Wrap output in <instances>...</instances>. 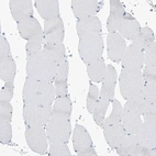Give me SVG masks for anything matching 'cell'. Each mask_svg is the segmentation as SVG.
<instances>
[{
	"mask_svg": "<svg viewBox=\"0 0 156 156\" xmlns=\"http://www.w3.org/2000/svg\"><path fill=\"white\" fill-rule=\"evenodd\" d=\"M22 98L24 103L43 107L52 106L56 99L55 88L52 83L27 77L22 89Z\"/></svg>",
	"mask_w": 156,
	"mask_h": 156,
	"instance_id": "obj_1",
	"label": "cell"
},
{
	"mask_svg": "<svg viewBox=\"0 0 156 156\" xmlns=\"http://www.w3.org/2000/svg\"><path fill=\"white\" fill-rule=\"evenodd\" d=\"M58 65L48 55L44 50L36 52L28 57L27 62V75L29 78L35 80L54 81Z\"/></svg>",
	"mask_w": 156,
	"mask_h": 156,
	"instance_id": "obj_2",
	"label": "cell"
},
{
	"mask_svg": "<svg viewBox=\"0 0 156 156\" xmlns=\"http://www.w3.org/2000/svg\"><path fill=\"white\" fill-rule=\"evenodd\" d=\"M78 53L81 61L88 65L102 57L103 37L101 33H91L79 37Z\"/></svg>",
	"mask_w": 156,
	"mask_h": 156,
	"instance_id": "obj_3",
	"label": "cell"
},
{
	"mask_svg": "<svg viewBox=\"0 0 156 156\" xmlns=\"http://www.w3.org/2000/svg\"><path fill=\"white\" fill-rule=\"evenodd\" d=\"M144 86L142 72L139 69L123 68L119 76V87L120 92L124 99L129 100L141 94Z\"/></svg>",
	"mask_w": 156,
	"mask_h": 156,
	"instance_id": "obj_4",
	"label": "cell"
},
{
	"mask_svg": "<svg viewBox=\"0 0 156 156\" xmlns=\"http://www.w3.org/2000/svg\"><path fill=\"white\" fill-rule=\"evenodd\" d=\"M46 134L51 144L67 143L72 135L70 119L52 115L46 124Z\"/></svg>",
	"mask_w": 156,
	"mask_h": 156,
	"instance_id": "obj_5",
	"label": "cell"
},
{
	"mask_svg": "<svg viewBox=\"0 0 156 156\" xmlns=\"http://www.w3.org/2000/svg\"><path fill=\"white\" fill-rule=\"evenodd\" d=\"M52 117V106H35L31 103L23 105V120L27 126L44 128Z\"/></svg>",
	"mask_w": 156,
	"mask_h": 156,
	"instance_id": "obj_6",
	"label": "cell"
},
{
	"mask_svg": "<svg viewBox=\"0 0 156 156\" xmlns=\"http://www.w3.org/2000/svg\"><path fill=\"white\" fill-rule=\"evenodd\" d=\"M25 140L28 143L29 147L40 154L44 155L48 151V134L44 128L39 126H27L25 129Z\"/></svg>",
	"mask_w": 156,
	"mask_h": 156,
	"instance_id": "obj_7",
	"label": "cell"
},
{
	"mask_svg": "<svg viewBox=\"0 0 156 156\" xmlns=\"http://www.w3.org/2000/svg\"><path fill=\"white\" fill-rule=\"evenodd\" d=\"M102 7V2L98 0H73L72 10L77 20L94 17Z\"/></svg>",
	"mask_w": 156,
	"mask_h": 156,
	"instance_id": "obj_8",
	"label": "cell"
},
{
	"mask_svg": "<svg viewBox=\"0 0 156 156\" xmlns=\"http://www.w3.org/2000/svg\"><path fill=\"white\" fill-rule=\"evenodd\" d=\"M120 62L122 68L141 70L144 65V51L137 45L131 43L129 46H126V50Z\"/></svg>",
	"mask_w": 156,
	"mask_h": 156,
	"instance_id": "obj_9",
	"label": "cell"
},
{
	"mask_svg": "<svg viewBox=\"0 0 156 156\" xmlns=\"http://www.w3.org/2000/svg\"><path fill=\"white\" fill-rule=\"evenodd\" d=\"M44 42L45 43H63L64 40V23L61 17L48 20L44 22Z\"/></svg>",
	"mask_w": 156,
	"mask_h": 156,
	"instance_id": "obj_10",
	"label": "cell"
},
{
	"mask_svg": "<svg viewBox=\"0 0 156 156\" xmlns=\"http://www.w3.org/2000/svg\"><path fill=\"white\" fill-rule=\"evenodd\" d=\"M126 50V42L118 32L109 33L107 36V51L108 57L114 63H120Z\"/></svg>",
	"mask_w": 156,
	"mask_h": 156,
	"instance_id": "obj_11",
	"label": "cell"
},
{
	"mask_svg": "<svg viewBox=\"0 0 156 156\" xmlns=\"http://www.w3.org/2000/svg\"><path fill=\"white\" fill-rule=\"evenodd\" d=\"M9 7L17 23L33 17V2L31 0H10Z\"/></svg>",
	"mask_w": 156,
	"mask_h": 156,
	"instance_id": "obj_12",
	"label": "cell"
},
{
	"mask_svg": "<svg viewBox=\"0 0 156 156\" xmlns=\"http://www.w3.org/2000/svg\"><path fill=\"white\" fill-rule=\"evenodd\" d=\"M121 124L124 128L126 134H135L142 126V119L135 110L124 106L121 114Z\"/></svg>",
	"mask_w": 156,
	"mask_h": 156,
	"instance_id": "obj_13",
	"label": "cell"
},
{
	"mask_svg": "<svg viewBox=\"0 0 156 156\" xmlns=\"http://www.w3.org/2000/svg\"><path fill=\"white\" fill-rule=\"evenodd\" d=\"M126 14L124 6L119 0H111L110 1V13H109L108 21H107V29L109 33L117 32L121 20Z\"/></svg>",
	"mask_w": 156,
	"mask_h": 156,
	"instance_id": "obj_14",
	"label": "cell"
},
{
	"mask_svg": "<svg viewBox=\"0 0 156 156\" xmlns=\"http://www.w3.org/2000/svg\"><path fill=\"white\" fill-rule=\"evenodd\" d=\"M135 135L140 145L148 148H156V124L142 122V126Z\"/></svg>",
	"mask_w": 156,
	"mask_h": 156,
	"instance_id": "obj_15",
	"label": "cell"
},
{
	"mask_svg": "<svg viewBox=\"0 0 156 156\" xmlns=\"http://www.w3.org/2000/svg\"><path fill=\"white\" fill-rule=\"evenodd\" d=\"M141 29L140 22L131 13L124 14L123 19L121 20L119 28H118V33L122 36L123 39L133 40V37L137 34V32Z\"/></svg>",
	"mask_w": 156,
	"mask_h": 156,
	"instance_id": "obj_16",
	"label": "cell"
},
{
	"mask_svg": "<svg viewBox=\"0 0 156 156\" xmlns=\"http://www.w3.org/2000/svg\"><path fill=\"white\" fill-rule=\"evenodd\" d=\"M73 145L76 153L84 152L92 146V140L89 133L83 126L76 124L73 131Z\"/></svg>",
	"mask_w": 156,
	"mask_h": 156,
	"instance_id": "obj_17",
	"label": "cell"
},
{
	"mask_svg": "<svg viewBox=\"0 0 156 156\" xmlns=\"http://www.w3.org/2000/svg\"><path fill=\"white\" fill-rule=\"evenodd\" d=\"M76 31H77V34L79 37L91 33H101V31H102L101 21L96 16L86 18V19L77 20Z\"/></svg>",
	"mask_w": 156,
	"mask_h": 156,
	"instance_id": "obj_18",
	"label": "cell"
},
{
	"mask_svg": "<svg viewBox=\"0 0 156 156\" xmlns=\"http://www.w3.org/2000/svg\"><path fill=\"white\" fill-rule=\"evenodd\" d=\"M35 8L45 21L59 17V5L57 0H36Z\"/></svg>",
	"mask_w": 156,
	"mask_h": 156,
	"instance_id": "obj_19",
	"label": "cell"
},
{
	"mask_svg": "<svg viewBox=\"0 0 156 156\" xmlns=\"http://www.w3.org/2000/svg\"><path fill=\"white\" fill-rule=\"evenodd\" d=\"M126 131L121 123L113 124L103 128V135L106 139L107 143L111 148H117L122 143L123 139L126 136Z\"/></svg>",
	"mask_w": 156,
	"mask_h": 156,
	"instance_id": "obj_20",
	"label": "cell"
},
{
	"mask_svg": "<svg viewBox=\"0 0 156 156\" xmlns=\"http://www.w3.org/2000/svg\"><path fill=\"white\" fill-rule=\"evenodd\" d=\"M18 31H19L21 37L24 40L32 39L34 35L40 33L42 30V27L39 23V21L34 17L25 19L21 22H18Z\"/></svg>",
	"mask_w": 156,
	"mask_h": 156,
	"instance_id": "obj_21",
	"label": "cell"
},
{
	"mask_svg": "<svg viewBox=\"0 0 156 156\" xmlns=\"http://www.w3.org/2000/svg\"><path fill=\"white\" fill-rule=\"evenodd\" d=\"M110 102H111V100H110L108 92L106 91V89L103 87H101V90L99 92V100H98L95 112L92 113L94 120H95L97 126H102V123L105 121V115H106V112L108 110Z\"/></svg>",
	"mask_w": 156,
	"mask_h": 156,
	"instance_id": "obj_22",
	"label": "cell"
},
{
	"mask_svg": "<svg viewBox=\"0 0 156 156\" xmlns=\"http://www.w3.org/2000/svg\"><path fill=\"white\" fill-rule=\"evenodd\" d=\"M73 111L72 101H70L69 96H64V97L56 98L54 101L53 108H52V115L53 117H62L70 119Z\"/></svg>",
	"mask_w": 156,
	"mask_h": 156,
	"instance_id": "obj_23",
	"label": "cell"
},
{
	"mask_svg": "<svg viewBox=\"0 0 156 156\" xmlns=\"http://www.w3.org/2000/svg\"><path fill=\"white\" fill-rule=\"evenodd\" d=\"M106 70L107 65L105 64V59L102 57L87 65V74L92 83H101L105 77Z\"/></svg>",
	"mask_w": 156,
	"mask_h": 156,
	"instance_id": "obj_24",
	"label": "cell"
},
{
	"mask_svg": "<svg viewBox=\"0 0 156 156\" xmlns=\"http://www.w3.org/2000/svg\"><path fill=\"white\" fill-rule=\"evenodd\" d=\"M16 72H17L16 62L13 61L11 56L0 59V78L5 83L13 81L16 77Z\"/></svg>",
	"mask_w": 156,
	"mask_h": 156,
	"instance_id": "obj_25",
	"label": "cell"
},
{
	"mask_svg": "<svg viewBox=\"0 0 156 156\" xmlns=\"http://www.w3.org/2000/svg\"><path fill=\"white\" fill-rule=\"evenodd\" d=\"M117 79H118V74L115 68L112 65H108L107 66L106 74H105V77H103L101 83H102V87L108 92L111 101L114 99V88H115V84H117Z\"/></svg>",
	"mask_w": 156,
	"mask_h": 156,
	"instance_id": "obj_26",
	"label": "cell"
},
{
	"mask_svg": "<svg viewBox=\"0 0 156 156\" xmlns=\"http://www.w3.org/2000/svg\"><path fill=\"white\" fill-rule=\"evenodd\" d=\"M154 42H155V35L150 28H141L137 34L132 40V43L137 45L143 51L147 48Z\"/></svg>",
	"mask_w": 156,
	"mask_h": 156,
	"instance_id": "obj_27",
	"label": "cell"
},
{
	"mask_svg": "<svg viewBox=\"0 0 156 156\" xmlns=\"http://www.w3.org/2000/svg\"><path fill=\"white\" fill-rule=\"evenodd\" d=\"M43 50L54 59L57 65H61L66 61V53H65V45L63 43H45Z\"/></svg>",
	"mask_w": 156,
	"mask_h": 156,
	"instance_id": "obj_28",
	"label": "cell"
},
{
	"mask_svg": "<svg viewBox=\"0 0 156 156\" xmlns=\"http://www.w3.org/2000/svg\"><path fill=\"white\" fill-rule=\"evenodd\" d=\"M152 103H153V102H151L147 98L145 97L142 92H141V94L136 95L135 97H133V98H131V99L126 100V106L132 108L133 110H135V111H136L140 115H142V114H144V112L147 110L148 107H150Z\"/></svg>",
	"mask_w": 156,
	"mask_h": 156,
	"instance_id": "obj_29",
	"label": "cell"
},
{
	"mask_svg": "<svg viewBox=\"0 0 156 156\" xmlns=\"http://www.w3.org/2000/svg\"><path fill=\"white\" fill-rule=\"evenodd\" d=\"M112 102V111L111 114L107 118L106 120L103 121L102 128H106L109 126H113V124H118L121 123V114H122V105L120 103V101L117 99H113L111 101Z\"/></svg>",
	"mask_w": 156,
	"mask_h": 156,
	"instance_id": "obj_30",
	"label": "cell"
},
{
	"mask_svg": "<svg viewBox=\"0 0 156 156\" xmlns=\"http://www.w3.org/2000/svg\"><path fill=\"white\" fill-rule=\"evenodd\" d=\"M43 43H44V32L41 31L40 33H37L32 39L29 40L27 45H25V52H27L28 57L42 50Z\"/></svg>",
	"mask_w": 156,
	"mask_h": 156,
	"instance_id": "obj_31",
	"label": "cell"
},
{
	"mask_svg": "<svg viewBox=\"0 0 156 156\" xmlns=\"http://www.w3.org/2000/svg\"><path fill=\"white\" fill-rule=\"evenodd\" d=\"M99 88H98L96 85H90L89 87V92H88V97H87V110L89 113H94L96 110V107H97L98 100H99Z\"/></svg>",
	"mask_w": 156,
	"mask_h": 156,
	"instance_id": "obj_32",
	"label": "cell"
},
{
	"mask_svg": "<svg viewBox=\"0 0 156 156\" xmlns=\"http://www.w3.org/2000/svg\"><path fill=\"white\" fill-rule=\"evenodd\" d=\"M12 126L10 122L0 120V143L1 144H11Z\"/></svg>",
	"mask_w": 156,
	"mask_h": 156,
	"instance_id": "obj_33",
	"label": "cell"
},
{
	"mask_svg": "<svg viewBox=\"0 0 156 156\" xmlns=\"http://www.w3.org/2000/svg\"><path fill=\"white\" fill-rule=\"evenodd\" d=\"M51 156H70V151L67 143H53L50 147Z\"/></svg>",
	"mask_w": 156,
	"mask_h": 156,
	"instance_id": "obj_34",
	"label": "cell"
},
{
	"mask_svg": "<svg viewBox=\"0 0 156 156\" xmlns=\"http://www.w3.org/2000/svg\"><path fill=\"white\" fill-rule=\"evenodd\" d=\"M144 64L146 66H155L156 64V43H152L144 50Z\"/></svg>",
	"mask_w": 156,
	"mask_h": 156,
	"instance_id": "obj_35",
	"label": "cell"
},
{
	"mask_svg": "<svg viewBox=\"0 0 156 156\" xmlns=\"http://www.w3.org/2000/svg\"><path fill=\"white\" fill-rule=\"evenodd\" d=\"M68 68H69V65H68L67 59L64 63H62L61 65H58L57 73H56L55 78H54V83H67Z\"/></svg>",
	"mask_w": 156,
	"mask_h": 156,
	"instance_id": "obj_36",
	"label": "cell"
},
{
	"mask_svg": "<svg viewBox=\"0 0 156 156\" xmlns=\"http://www.w3.org/2000/svg\"><path fill=\"white\" fill-rule=\"evenodd\" d=\"M142 94L151 102H156V81H152V83L146 81V83H144Z\"/></svg>",
	"mask_w": 156,
	"mask_h": 156,
	"instance_id": "obj_37",
	"label": "cell"
},
{
	"mask_svg": "<svg viewBox=\"0 0 156 156\" xmlns=\"http://www.w3.org/2000/svg\"><path fill=\"white\" fill-rule=\"evenodd\" d=\"M13 90H14L13 81L6 83V85L2 87L1 92H0V101L9 102L12 99V97H13Z\"/></svg>",
	"mask_w": 156,
	"mask_h": 156,
	"instance_id": "obj_38",
	"label": "cell"
},
{
	"mask_svg": "<svg viewBox=\"0 0 156 156\" xmlns=\"http://www.w3.org/2000/svg\"><path fill=\"white\" fill-rule=\"evenodd\" d=\"M12 118V107L9 102L0 101V120L10 122Z\"/></svg>",
	"mask_w": 156,
	"mask_h": 156,
	"instance_id": "obj_39",
	"label": "cell"
},
{
	"mask_svg": "<svg viewBox=\"0 0 156 156\" xmlns=\"http://www.w3.org/2000/svg\"><path fill=\"white\" fill-rule=\"evenodd\" d=\"M144 122L150 124H156V102H153L144 112Z\"/></svg>",
	"mask_w": 156,
	"mask_h": 156,
	"instance_id": "obj_40",
	"label": "cell"
},
{
	"mask_svg": "<svg viewBox=\"0 0 156 156\" xmlns=\"http://www.w3.org/2000/svg\"><path fill=\"white\" fill-rule=\"evenodd\" d=\"M10 56V45L3 34L0 35V59L7 58Z\"/></svg>",
	"mask_w": 156,
	"mask_h": 156,
	"instance_id": "obj_41",
	"label": "cell"
},
{
	"mask_svg": "<svg viewBox=\"0 0 156 156\" xmlns=\"http://www.w3.org/2000/svg\"><path fill=\"white\" fill-rule=\"evenodd\" d=\"M142 75L144 83H146V81H148V83L156 81V66H146L144 72L142 73Z\"/></svg>",
	"mask_w": 156,
	"mask_h": 156,
	"instance_id": "obj_42",
	"label": "cell"
},
{
	"mask_svg": "<svg viewBox=\"0 0 156 156\" xmlns=\"http://www.w3.org/2000/svg\"><path fill=\"white\" fill-rule=\"evenodd\" d=\"M78 156H97V153H96L94 146H91V147L87 148V150L84 151V152L78 153Z\"/></svg>",
	"mask_w": 156,
	"mask_h": 156,
	"instance_id": "obj_43",
	"label": "cell"
}]
</instances>
